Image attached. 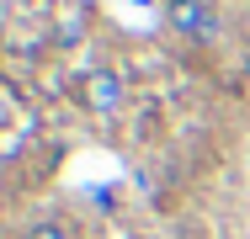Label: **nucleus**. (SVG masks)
I'll return each mask as SVG.
<instances>
[{
  "instance_id": "nucleus-1",
  "label": "nucleus",
  "mask_w": 250,
  "mask_h": 239,
  "mask_svg": "<svg viewBox=\"0 0 250 239\" xmlns=\"http://www.w3.org/2000/svg\"><path fill=\"white\" fill-rule=\"evenodd\" d=\"M165 27L187 48H208V43H218V32H224V5L218 0H170L165 5Z\"/></svg>"
},
{
  "instance_id": "nucleus-3",
  "label": "nucleus",
  "mask_w": 250,
  "mask_h": 239,
  "mask_svg": "<svg viewBox=\"0 0 250 239\" xmlns=\"http://www.w3.org/2000/svg\"><path fill=\"white\" fill-rule=\"evenodd\" d=\"M21 239H80V234H75V223L64 213H43V218H32V229Z\"/></svg>"
},
{
  "instance_id": "nucleus-4",
  "label": "nucleus",
  "mask_w": 250,
  "mask_h": 239,
  "mask_svg": "<svg viewBox=\"0 0 250 239\" xmlns=\"http://www.w3.org/2000/svg\"><path fill=\"white\" fill-rule=\"evenodd\" d=\"M165 5H170V0H165Z\"/></svg>"
},
{
  "instance_id": "nucleus-2",
  "label": "nucleus",
  "mask_w": 250,
  "mask_h": 239,
  "mask_svg": "<svg viewBox=\"0 0 250 239\" xmlns=\"http://www.w3.org/2000/svg\"><path fill=\"white\" fill-rule=\"evenodd\" d=\"M80 101H85V112L91 117H123V106H128V80L117 75V69H91L85 75V85H80Z\"/></svg>"
}]
</instances>
